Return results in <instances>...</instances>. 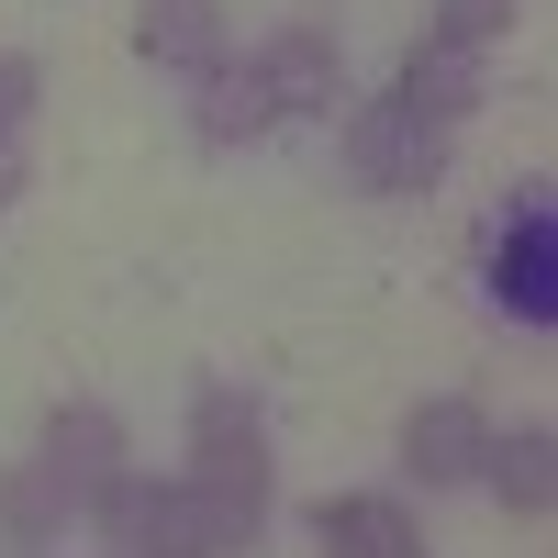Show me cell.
<instances>
[{
	"instance_id": "1",
	"label": "cell",
	"mask_w": 558,
	"mask_h": 558,
	"mask_svg": "<svg viewBox=\"0 0 558 558\" xmlns=\"http://www.w3.org/2000/svg\"><path fill=\"white\" fill-rule=\"evenodd\" d=\"M191 547L223 558V547H257L268 525V425H257V402L246 391H202L191 413Z\"/></svg>"
},
{
	"instance_id": "2",
	"label": "cell",
	"mask_w": 558,
	"mask_h": 558,
	"mask_svg": "<svg viewBox=\"0 0 558 558\" xmlns=\"http://www.w3.org/2000/svg\"><path fill=\"white\" fill-rule=\"evenodd\" d=\"M492 302L514 324H558V202H514V223H502L492 246Z\"/></svg>"
},
{
	"instance_id": "3",
	"label": "cell",
	"mask_w": 558,
	"mask_h": 558,
	"mask_svg": "<svg viewBox=\"0 0 558 558\" xmlns=\"http://www.w3.org/2000/svg\"><path fill=\"white\" fill-rule=\"evenodd\" d=\"M78 514L112 536V558H168V547H191V492H179V481H134V470H123V481L89 492ZM191 558H202V547H191Z\"/></svg>"
},
{
	"instance_id": "4",
	"label": "cell",
	"mask_w": 558,
	"mask_h": 558,
	"mask_svg": "<svg viewBox=\"0 0 558 558\" xmlns=\"http://www.w3.org/2000/svg\"><path fill=\"white\" fill-rule=\"evenodd\" d=\"M347 168H357V191H425V179L447 168V134L413 123V112H391V101H368L347 123Z\"/></svg>"
},
{
	"instance_id": "5",
	"label": "cell",
	"mask_w": 558,
	"mask_h": 558,
	"mask_svg": "<svg viewBox=\"0 0 558 558\" xmlns=\"http://www.w3.org/2000/svg\"><path fill=\"white\" fill-rule=\"evenodd\" d=\"M481 447H492V425H481L458 391H436V402H413V413H402V470L425 481V492L481 481Z\"/></svg>"
},
{
	"instance_id": "6",
	"label": "cell",
	"mask_w": 558,
	"mask_h": 558,
	"mask_svg": "<svg viewBox=\"0 0 558 558\" xmlns=\"http://www.w3.org/2000/svg\"><path fill=\"white\" fill-rule=\"evenodd\" d=\"M45 470H57L78 502L101 492V481H123V425L101 402H68V413H45Z\"/></svg>"
},
{
	"instance_id": "7",
	"label": "cell",
	"mask_w": 558,
	"mask_h": 558,
	"mask_svg": "<svg viewBox=\"0 0 558 558\" xmlns=\"http://www.w3.org/2000/svg\"><path fill=\"white\" fill-rule=\"evenodd\" d=\"M481 101V68L470 57H458V45H413V57H402V78H391V112H413V123H458V112H470Z\"/></svg>"
},
{
	"instance_id": "8",
	"label": "cell",
	"mask_w": 558,
	"mask_h": 558,
	"mask_svg": "<svg viewBox=\"0 0 558 558\" xmlns=\"http://www.w3.org/2000/svg\"><path fill=\"white\" fill-rule=\"evenodd\" d=\"M313 536H324V558H425L413 514H402V502H380V492H357V502H324V514H313Z\"/></svg>"
},
{
	"instance_id": "9",
	"label": "cell",
	"mask_w": 558,
	"mask_h": 558,
	"mask_svg": "<svg viewBox=\"0 0 558 558\" xmlns=\"http://www.w3.org/2000/svg\"><path fill=\"white\" fill-rule=\"evenodd\" d=\"M257 78H268V101H279V112H336V45H324L313 23H291V34H268V57H257Z\"/></svg>"
},
{
	"instance_id": "10",
	"label": "cell",
	"mask_w": 558,
	"mask_h": 558,
	"mask_svg": "<svg viewBox=\"0 0 558 558\" xmlns=\"http://www.w3.org/2000/svg\"><path fill=\"white\" fill-rule=\"evenodd\" d=\"M134 57H157V68H223V12H213V0H146V12H134Z\"/></svg>"
},
{
	"instance_id": "11",
	"label": "cell",
	"mask_w": 558,
	"mask_h": 558,
	"mask_svg": "<svg viewBox=\"0 0 558 558\" xmlns=\"http://www.w3.org/2000/svg\"><path fill=\"white\" fill-rule=\"evenodd\" d=\"M279 123V101H268V78H257V57L235 68H202V146H246V134H268Z\"/></svg>"
},
{
	"instance_id": "12",
	"label": "cell",
	"mask_w": 558,
	"mask_h": 558,
	"mask_svg": "<svg viewBox=\"0 0 558 558\" xmlns=\"http://www.w3.org/2000/svg\"><path fill=\"white\" fill-rule=\"evenodd\" d=\"M481 470H492V492H502V502H514V514L536 525L547 502H558V436H547V425H525V436H492V447H481Z\"/></svg>"
},
{
	"instance_id": "13",
	"label": "cell",
	"mask_w": 558,
	"mask_h": 558,
	"mask_svg": "<svg viewBox=\"0 0 558 558\" xmlns=\"http://www.w3.org/2000/svg\"><path fill=\"white\" fill-rule=\"evenodd\" d=\"M68 514H78V492H68L57 470H45V458L0 470V536H12V547H45V536H57Z\"/></svg>"
},
{
	"instance_id": "14",
	"label": "cell",
	"mask_w": 558,
	"mask_h": 558,
	"mask_svg": "<svg viewBox=\"0 0 558 558\" xmlns=\"http://www.w3.org/2000/svg\"><path fill=\"white\" fill-rule=\"evenodd\" d=\"M514 12H525V0H436V34H425V45H458V57H481L492 34H514Z\"/></svg>"
},
{
	"instance_id": "15",
	"label": "cell",
	"mask_w": 558,
	"mask_h": 558,
	"mask_svg": "<svg viewBox=\"0 0 558 558\" xmlns=\"http://www.w3.org/2000/svg\"><path fill=\"white\" fill-rule=\"evenodd\" d=\"M34 57H0V134H23V112H34Z\"/></svg>"
},
{
	"instance_id": "16",
	"label": "cell",
	"mask_w": 558,
	"mask_h": 558,
	"mask_svg": "<svg viewBox=\"0 0 558 558\" xmlns=\"http://www.w3.org/2000/svg\"><path fill=\"white\" fill-rule=\"evenodd\" d=\"M0 202H23V134H0Z\"/></svg>"
}]
</instances>
